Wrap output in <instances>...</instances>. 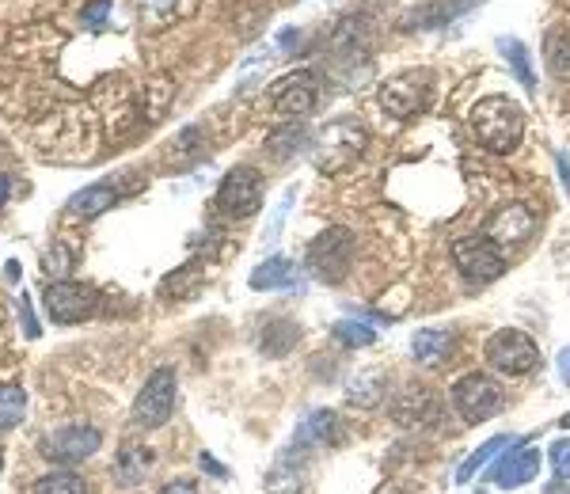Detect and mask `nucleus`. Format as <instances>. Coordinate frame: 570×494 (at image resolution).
Returning a JSON list of instances; mask_svg holds the SVG:
<instances>
[{
  "mask_svg": "<svg viewBox=\"0 0 570 494\" xmlns=\"http://www.w3.org/2000/svg\"><path fill=\"white\" fill-rule=\"evenodd\" d=\"M179 0H141V8H152V12H164V8H175Z\"/></svg>",
  "mask_w": 570,
  "mask_h": 494,
  "instance_id": "e433bc0d",
  "label": "nucleus"
},
{
  "mask_svg": "<svg viewBox=\"0 0 570 494\" xmlns=\"http://www.w3.org/2000/svg\"><path fill=\"white\" fill-rule=\"evenodd\" d=\"M453 4H456V8H472L475 0H453Z\"/></svg>",
  "mask_w": 570,
  "mask_h": 494,
  "instance_id": "a19ab883",
  "label": "nucleus"
},
{
  "mask_svg": "<svg viewBox=\"0 0 570 494\" xmlns=\"http://www.w3.org/2000/svg\"><path fill=\"white\" fill-rule=\"evenodd\" d=\"M468 126H472L483 149L510 156L525 137V111L513 103L510 95H483L468 111Z\"/></svg>",
  "mask_w": 570,
  "mask_h": 494,
  "instance_id": "f257e3e1",
  "label": "nucleus"
},
{
  "mask_svg": "<svg viewBox=\"0 0 570 494\" xmlns=\"http://www.w3.org/2000/svg\"><path fill=\"white\" fill-rule=\"evenodd\" d=\"M384 399V377L380 369H358V377L350 380V403H361V407H377Z\"/></svg>",
  "mask_w": 570,
  "mask_h": 494,
  "instance_id": "b1692460",
  "label": "nucleus"
},
{
  "mask_svg": "<svg viewBox=\"0 0 570 494\" xmlns=\"http://www.w3.org/2000/svg\"><path fill=\"white\" fill-rule=\"evenodd\" d=\"M263 206V175L255 168H232L221 179V187H217V209L228 213V217H236V221H244V217H255Z\"/></svg>",
  "mask_w": 570,
  "mask_h": 494,
  "instance_id": "6e6552de",
  "label": "nucleus"
},
{
  "mask_svg": "<svg viewBox=\"0 0 570 494\" xmlns=\"http://www.w3.org/2000/svg\"><path fill=\"white\" fill-rule=\"evenodd\" d=\"M114 0H92L88 8H84V27H103V19L111 12Z\"/></svg>",
  "mask_w": 570,
  "mask_h": 494,
  "instance_id": "473e14b6",
  "label": "nucleus"
},
{
  "mask_svg": "<svg viewBox=\"0 0 570 494\" xmlns=\"http://www.w3.org/2000/svg\"><path fill=\"white\" fill-rule=\"evenodd\" d=\"M0 468H4V453H0Z\"/></svg>",
  "mask_w": 570,
  "mask_h": 494,
  "instance_id": "37998d69",
  "label": "nucleus"
},
{
  "mask_svg": "<svg viewBox=\"0 0 570 494\" xmlns=\"http://www.w3.org/2000/svg\"><path fill=\"white\" fill-rule=\"evenodd\" d=\"M198 274H202V266H198V263L179 266V270H171V274H168V282L160 285V293H164V297H171V293H175V297H187V293H194V289L202 285V278H198Z\"/></svg>",
  "mask_w": 570,
  "mask_h": 494,
  "instance_id": "c85d7f7f",
  "label": "nucleus"
},
{
  "mask_svg": "<svg viewBox=\"0 0 570 494\" xmlns=\"http://www.w3.org/2000/svg\"><path fill=\"white\" fill-rule=\"evenodd\" d=\"M544 494H570V491H567V479H559V475H555V483H551V487H548Z\"/></svg>",
  "mask_w": 570,
  "mask_h": 494,
  "instance_id": "ea45409f",
  "label": "nucleus"
},
{
  "mask_svg": "<svg viewBox=\"0 0 570 494\" xmlns=\"http://www.w3.org/2000/svg\"><path fill=\"white\" fill-rule=\"evenodd\" d=\"M354 255H358V236L342 225L327 228L308 244V274L327 285H339L350 274Z\"/></svg>",
  "mask_w": 570,
  "mask_h": 494,
  "instance_id": "f03ea898",
  "label": "nucleus"
},
{
  "mask_svg": "<svg viewBox=\"0 0 570 494\" xmlns=\"http://www.w3.org/2000/svg\"><path fill=\"white\" fill-rule=\"evenodd\" d=\"M8 194H12V179H8V175H0V206L8 202Z\"/></svg>",
  "mask_w": 570,
  "mask_h": 494,
  "instance_id": "58836bf2",
  "label": "nucleus"
},
{
  "mask_svg": "<svg viewBox=\"0 0 570 494\" xmlns=\"http://www.w3.org/2000/svg\"><path fill=\"white\" fill-rule=\"evenodd\" d=\"M114 202H118V190H114V183H95V187L76 190L73 198L65 202V213L92 221V217H103L107 209H114Z\"/></svg>",
  "mask_w": 570,
  "mask_h": 494,
  "instance_id": "2eb2a0df",
  "label": "nucleus"
},
{
  "mask_svg": "<svg viewBox=\"0 0 570 494\" xmlns=\"http://www.w3.org/2000/svg\"><path fill=\"white\" fill-rule=\"evenodd\" d=\"M437 415V399L430 388H403L399 399L392 403V418H396L399 426H422V422H430Z\"/></svg>",
  "mask_w": 570,
  "mask_h": 494,
  "instance_id": "4468645a",
  "label": "nucleus"
},
{
  "mask_svg": "<svg viewBox=\"0 0 570 494\" xmlns=\"http://www.w3.org/2000/svg\"><path fill=\"white\" fill-rule=\"evenodd\" d=\"M453 407L460 411L464 422H487L502 411V392H498V384L487 377H479V373H468V377H460L453 384Z\"/></svg>",
  "mask_w": 570,
  "mask_h": 494,
  "instance_id": "1a4fd4ad",
  "label": "nucleus"
},
{
  "mask_svg": "<svg viewBox=\"0 0 570 494\" xmlns=\"http://www.w3.org/2000/svg\"><path fill=\"white\" fill-rule=\"evenodd\" d=\"M548 460L559 479H570V437H559L555 445L548 449Z\"/></svg>",
  "mask_w": 570,
  "mask_h": 494,
  "instance_id": "7c9ffc66",
  "label": "nucleus"
},
{
  "mask_svg": "<svg viewBox=\"0 0 570 494\" xmlns=\"http://www.w3.org/2000/svg\"><path fill=\"white\" fill-rule=\"evenodd\" d=\"M456 270L475 285H491L506 274V255L491 236H464L453 244Z\"/></svg>",
  "mask_w": 570,
  "mask_h": 494,
  "instance_id": "39448f33",
  "label": "nucleus"
},
{
  "mask_svg": "<svg viewBox=\"0 0 570 494\" xmlns=\"http://www.w3.org/2000/svg\"><path fill=\"white\" fill-rule=\"evenodd\" d=\"M331 335H335L342 346H358V350H365V346H373V342H377V331L361 320H339L335 327H331Z\"/></svg>",
  "mask_w": 570,
  "mask_h": 494,
  "instance_id": "cd10ccee",
  "label": "nucleus"
},
{
  "mask_svg": "<svg viewBox=\"0 0 570 494\" xmlns=\"http://www.w3.org/2000/svg\"><path fill=\"white\" fill-rule=\"evenodd\" d=\"M494 46H498V54L510 61V69H513V76L521 80V88H525V92H536V69H532L529 46L513 35H498L494 38Z\"/></svg>",
  "mask_w": 570,
  "mask_h": 494,
  "instance_id": "a211bd4d",
  "label": "nucleus"
},
{
  "mask_svg": "<svg viewBox=\"0 0 570 494\" xmlns=\"http://www.w3.org/2000/svg\"><path fill=\"white\" fill-rule=\"evenodd\" d=\"M540 460H544L540 449H517V445H513V453L494 468V483H498L502 491H513V487H521V483L536 479Z\"/></svg>",
  "mask_w": 570,
  "mask_h": 494,
  "instance_id": "ddd939ff",
  "label": "nucleus"
},
{
  "mask_svg": "<svg viewBox=\"0 0 570 494\" xmlns=\"http://www.w3.org/2000/svg\"><path fill=\"white\" fill-rule=\"evenodd\" d=\"M149 449H141V445H126L118 460H114V483H122V487H137L145 472H149Z\"/></svg>",
  "mask_w": 570,
  "mask_h": 494,
  "instance_id": "412c9836",
  "label": "nucleus"
},
{
  "mask_svg": "<svg viewBox=\"0 0 570 494\" xmlns=\"http://www.w3.org/2000/svg\"><path fill=\"white\" fill-rule=\"evenodd\" d=\"M19 320H23V331H27V339H38V331H42V327H38L35 308H31V297H27V293L19 297Z\"/></svg>",
  "mask_w": 570,
  "mask_h": 494,
  "instance_id": "2f4dec72",
  "label": "nucleus"
},
{
  "mask_svg": "<svg viewBox=\"0 0 570 494\" xmlns=\"http://www.w3.org/2000/svg\"><path fill=\"white\" fill-rule=\"evenodd\" d=\"M270 107L282 118H304L320 107V73L316 69H293L270 88Z\"/></svg>",
  "mask_w": 570,
  "mask_h": 494,
  "instance_id": "423d86ee",
  "label": "nucleus"
},
{
  "mask_svg": "<svg viewBox=\"0 0 570 494\" xmlns=\"http://www.w3.org/2000/svg\"><path fill=\"white\" fill-rule=\"evenodd\" d=\"M335 430H339L335 411H312L297 426V445H327V441H335Z\"/></svg>",
  "mask_w": 570,
  "mask_h": 494,
  "instance_id": "5701e85b",
  "label": "nucleus"
},
{
  "mask_svg": "<svg viewBox=\"0 0 570 494\" xmlns=\"http://www.w3.org/2000/svg\"><path fill=\"white\" fill-rule=\"evenodd\" d=\"M297 323L289 320H266L263 331H259V346H263V354H270V358H282V354H289L293 346H297Z\"/></svg>",
  "mask_w": 570,
  "mask_h": 494,
  "instance_id": "4be33fe9",
  "label": "nucleus"
},
{
  "mask_svg": "<svg viewBox=\"0 0 570 494\" xmlns=\"http://www.w3.org/2000/svg\"><path fill=\"white\" fill-rule=\"evenodd\" d=\"M251 289H259V293H274V289H293L297 285V263L293 259H285V255H270L266 263H259L251 270Z\"/></svg>",
  "mask_w": 570,
  "mask_h": 494,
  "instance_id": "dca6fc26",
  "label": "nucleus"
},
{
  "mask_svg": "<svg viewBox=\"0 0 570 494\" xmlns=\"http://www.w3.org/2000/svg\"><path fill=\"white\" fill-rule=\"evenodd\" d=\"M160 494H198V491H194L190 483H168V487H164Z\"/></svg>",
  "mask_w": 570,
  "mask_h": 494,
  "instance_id": "4c0bfd02",
  "label": "nucleus"
},
{
  "mask_svg": "<svg viewBox=\"0 0 570 494\" xmlns=\"http://www.w3.org/2000/svg\"><path fill=\"white\" fill-rule=\"evenodd\" d=\"M430 99H434V76L426 69H407V73L388 76L380 88V107L399 122L422 114L430 107Z\"/></svg>",
  "mask_w": 570,
  "mask_h": 494,
  "instance_id": "7ed1b4c3",
  "label": "nucleus"
},
{
  "mask_svg": "<svg viewBox=\"0 0 570 494\" xmlns=\"http://www.w3.org/2000/svg\"><path fill=\"white\" fill-rule=\"evenodd\" d=\"M373 19L369 16H342L339 27L327 38V50L339 57L342 65H365L373 54Z\"/></svg>",
  "mask_w": 570,
  "mask_h": 494,
  "instance_id": "9d476101",
  "label": "nucleus"
},
{
  "mask_svg": "<svg viewBox=\"0 0 570 494\" xmlns=\"http://www.w3.org/2000/svg\"><path fill=\"white\" fill-rule=\"evenodd\" d=\"M563 430H570V415H567V418H563Z\"/></svg>",
  "mask_w": 570,
  "mask_h": 494,
  "instance_id": "79ce46f5",
  "label": "nucleus"
},
{
  "mask_svg": "<svg viewBox=\"0 0 570 494\" xmlns=\"http://www.w3.org/2000/svg\"><path fill=\"white\" fill-rule=\"evenodd\" d=\"M103 445V434L92 426H65L57 434L42 437V453L61 460V464H80L84 456H92Z\"/></svg>",
  "mask_w": 570,
  "mask_h": 494,
  "instance_id": "f8f14e48",
  "label": "nucleus"
},
{
  "mask_svg": "<svg viewBox=\"0 0 570 494\" xmlns=\"http://www.w3.org/2000/svg\"><path fill=\"white\" fill-rule=\"evenodd\" d=\"M175 392H179V377L171 365L152 369V377L145 380V388L133 399V422L145 430H160L175 411Z\"/></svg>",
  "mask_w": 570,
  "mask_h": 494,
  "instance_id": "20e7f679",
  "label": "nucleus"
},
{
  "mask_svg": "<svg viewBox=\"0 0 570 494\" xmlns=\"http://www.w3.org/2000/svg\"><path fill=\"white\" fill-rule=\"evenodd\" d=\"M544 65L551 76L570 80V27H551L544 35Z\"/></svg>",
  "mask_w": 570,
  "mask_h": 494,
  "instance_id": "aec40b11",
  "label": "nucleus"
},
{
  "mask_svg": "<svg viewBox=\"0 0 570 494\" xmlns=\"http://www.w3.org/2000/svg\"><path fill=\"white\" fill-rule=\"evenodd\" d=\"M513 445H517V441H510V437H491L483 449H475V453L468 456L464 464H460V472H456V483H468V479H472L479 468H487V460H491V456H498L502 449H513Z\"/></svg>",
  "mask_w": 570,
  "mask_h": 494,
  "instance_id": "a878e982",
  "label": "nucleus"
},
{
  "mask_svg": "<svg viewBox=\"0 0 570 494\" xmlns=\"http://www.w3.org/2000/svg\"><path fill=\"white\" fill-rule=\"evenodd\" d=\"M532 232V213L525 206H510L502 209L498 217L491 221V228H487V236H491L498 247H513L521 244L525 236Z\"/></svg>",
  "mask_w": 570,
  "mask_h": 494,
  "instance_id": "f3484780",
  "label": "nucleus"
},
{
  "mask_svg": "<svg viewBox=\"0 0 570 494\" xmlns=\"http://www.w3.org/2000/svg\"><path fill=\"white\" fill-rule=\"evenodd\" d=\"M411 354H415L418 365L437 369L441 361L453 354V335H449V331H437V327H430V331H418L415 342H411Z\"/></svg>",
  "mask_w": 570,
  "mask_h": 494,
  "instance_id": "6ab92c4d",
  "label": "nucleus"
},
{
  "mask_svg": "<svg viewBox=\"0 0 570 494\" xmlns=\"http://www.w3.org/2000/svg\"><path fill=\"white\" fill-rule=\"evenodd\" d=\"M35 494H88V483L76 472H50L35 483Z\"/></svg>",
  "mask_w": 570,
  "mask_h": 494,
  "instance_id": "bb28decb",
  "label": "nucleus"
},
{
  "mask_svg": "<svg viewBox=\"0 0 570 494\" xmlns=\"http://www.w3.org/2000/svg\"><path fill=\"white\" fill-rule=\"evenodd\" d=\"M555 168H559V179L570 194V152H555Z\"/></svg>",
  "mask_w": 570,
  "mask_h": 494,
  "instance_id": "f704fd0d",
  "label": "nucleus"
},
{
  "mask_svg": "<svg viewBox=\"0 0 570 494\" xmlns=\"http://www.w3.org/2000/svg\"><path fill=\"white\" fill-rule=\"evenodd\" d=\"M487 361H491L498 373H506V377H525V373H532L540 365V350H536V342L525 331L502 327L487 342Z\"/></svg>",
  "mask_w": 570,
  "mask_h": 494,
  "instance_id": "0eeeda50",
  "label": "nucleus"
},
{
  "mask_svg": "<svg viewBox=\"0 0 570 494\" xmlns=\"http://www.w3.org/2000/svg\"><path fill=\"white\" fill-rule=\"evenodd\" d=\"M555 365H559V377L570 384V346H563V350H559V361H555Z\"/></svg>",
  "mask_w": 570,
  "mask_h": 494,
  "instance_id": "c9c22d12",
  "label": "nucleus"
},
{
  "mask_svg": "<svg viewBox=\"0 0 570 494\" xmlns=\"http://www.w3.org/2000/svg\"><path fill=\"white\" fill-rule=\"evenodd\" d=\"M27 415V392L23 384H0V430H12Z\"/></svg>",
  "mask_w": 570,
  "mask_h": 494,
  "instance_id": "393cba45",
  "label": "nucleus"
},
{
  "mask_svg": "<svg viewBox=\"0 0 570 494\" xmlns=\"http://www.w3.org/2000/svg\"><path fill=\"white\" fill-rule=\"evenodd\" d=\"M304 141H308V133H304V126H285V133H278V137H270V149L278 152V156H289L293 149H301Z\"/></svg>",
  "mask_w": 570,
  "mask_h": 494,
  "instance_id": "c756f323",
  "label": "nucleus"
},
{
  "mask_svg": "<svg viewBox=\"0 0 570 494\" xmlns=\"http://www.w3.org/2000/svg\"><path fill=\"white\" fill-rule=\"evenodd\" d=\"M198 468H202V472H209L213 479H228V472H225V468H221V464H217V460H213L209 453L198 456Z\"/></svg>",
  "mask_w": 570,
  "mask_h": 494,
  "instance_id": "72a5a7b5",
  "label": "nucleus"
},
{
  "mask_svg": "<svg viewBox=\"0 0 570 494\" xmlns=\"http://www.w3.org/2000/svg\"><path fill=\"white\" fill-rule=\"evenodd\" d=\"M42 304H46V316L54 323H80L92 316L95 293L80 282H50L42 293Z\"/></svg>",
  "mask_w": 570,
  "mask_h": 494,
  "instance_id": "9b49d317",
  "label": "nucleus"
}]
</instances>
